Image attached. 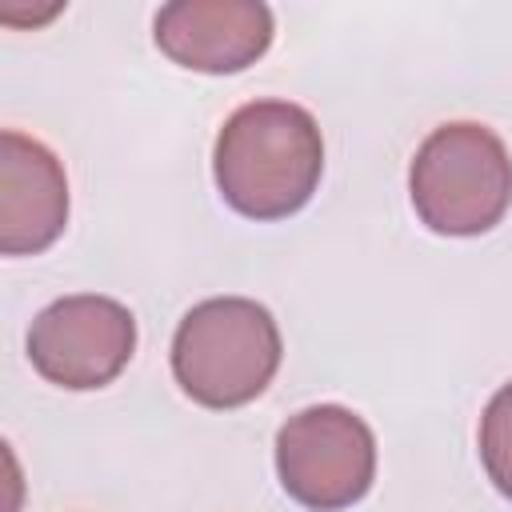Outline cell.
<instances>
[{"mask_svg":"<svg viewBox=\"0 0 512 512\" xmlns=\"http://www.w3.org/2000/svg\"><path fill=\"white\" fill-rule=\"evenodd\" d=\"M272 44V12L256 0H176L156 12V48L192 72H240Z\"/></svg>","mask_w":512,"mask_h":512,"instance_id":"6","label":"cell"},{"mask_svg":"<svg viewBox=\"0 0 512 512\" xmlns=\"http://www.w3.org/2000/svg\"><path fill=\"white\" fill-rule=\"evenodd\" d=\"M224 204L248 220L300 212L324 172V140L308 108L292 100H252L236 108L212 156Z\"/></svg>","mask_w":512,"mask_h":512,"instance_id":"1","label":"cell"},{"mask_svg":"<svg viewBox=\"0 0 512 512\" xmlns=\"http://www.w3.org/2000/svg\"><path fill=\"white\" fill-rule=\"evenodd\" d=\"M136 348V320L112 296H64L28 328L32 368L72 392L112 384Z\"/></svg>","mask_w":512,"mask_h":512,"instance_id":"5","label":"cell"},{"mask_svg":"<svg viewBox=\"0 0 512 512\" xmlns=\"http://www.w3.org/2000/svg\"><path fill=\"white\" fill-rule=\"evenodd\" d=\"M280 368V328L272 312L244 296L196 304L172 336V376L204 408L256 400Z\"/></svg>","mask_w":512,"mask_h":512,"instance_id":"2","label":"cell"},{"mask_svg":"<svg viewBox=\"0 0 512 512\" xmlns=\"http://www.w3.org/2000/svg\"><path fill=\"white\" fill-rule=\"evenodd\" d=\"M276 476L308 512H340L372 488V428L340 404L304 408L276 432Z\"/></svg>","mask_w":512,"mask_h":512,"instance_id":"4","label":"cell"},{"mask_svg":"<svg viewBox=\"0 0 512 512\" xmlns=\"http://www.w3.org/2000/svg\"><path fill=\"white\" fill-rule=\"evenodd\" d=\"M68 224V180L52 148L8 128L0 136V252H44Z\"/></svg>","mask_w":512,"mask_h":512,"instance_id":"7","label":"cell"},{"mask_svg":"<svg viewBox=\"0 0 512 512\" xmlns=\"http://www.w3.org/2000/svg\"><path fill=\"white\" fill-rule=\"evenodd\" d=\"M408 192L416 216L432 232L480 236L496 228L512 204V156L484 124H440L416 148Z\"/></svg>","mask_w":512,"mask_h":512,"instance_id":"3","label":"cell"},{"mask_svg":"<svg viewBox=\"0 0 512 512\" xmlns=\"http://www.w3.org/2000/svg\"><path fill=\"white\" fill-rule=\"evenodd\" d=\"M480 460L500 496L512 500V384H504L480 420Z\"/></svg>","mask_w":512,"mask_h":512,"instance_id":"8","label":"cell"}]
</instances>
